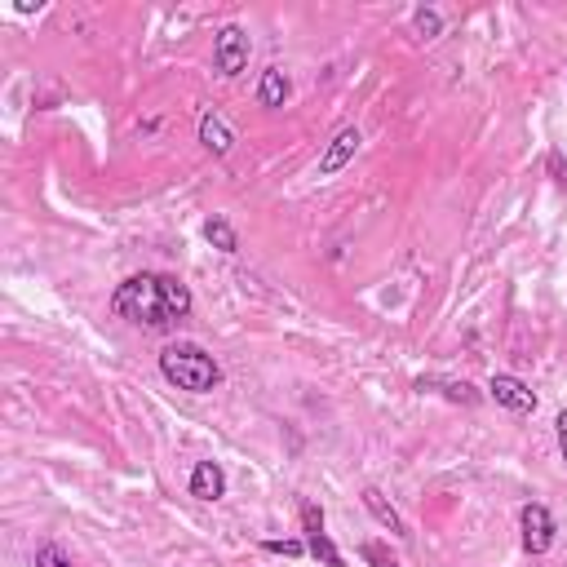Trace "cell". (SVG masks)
Segmentation results:
<instances>
[{"label":"cell","mask_w":567,"mask_h":567,"mask_svg":"<svg viewBox=\"0 0 567 567\" xmlns=\"http://www.w3.org/2000/svg\"><path fill=\"white\" fill-rule=\"evenodd\" d=\"M550 169L559 173V182H563V187H567V169H563V160H559V156H550Z\"/></svg>","instance_id":"cell-19"},{"label":"cell","mask_w":567,"mask_h":567,"mask_svg":"<svg viewBox=\"0 0 567 567\" xmlns=\"http://www.w3.org/2000/svg\"><path fill=\"white\" fill-rule=\"evenodd\" d=\"M302 532H306V550L315 554L324 567H346V559H342V550L333 545V536L324 532V510H319L315 501H302Z\"/></svg>","instance_id":"cell-5"},{"label":"cell","mask_w":567,"mask_h":567,"mask_svg":"<svg viewBox=\"0 0 567 567\" xmlns=\"http://www.w3.org/2000/svg\"><path fill=\"white\" fill-rule=\"evenodd\" d=\"M417 390H421V395L430 390V395H443L448 404H466V408H474L483 399L474 386H466V381H452V377H417Z\"/></svg>","instance_id":"cell-9"},{"label":"cell","mask_w":567,"mask_h":567,"mask_svg":"<svg viewBox=\"0 0 567 567\" xmlns=\"http://www.w3.org/2000/svg\"><path fill=\"white\" fill-rule=\"evenodd\" d=\"M359 554H364V559L373 563V567H404V563L395 559V554L386 550V545H377V541H368V545H364V550H359Z\"/></svg>","instance_id":"cell-16"},{"label":"cell","mask_w":567,"mask_h":567,"mask_svg":"<svg viewBox=\"0 0 567 567\" xmlns=\"http://www.w3.org/2000/svg\"><path fill=\"white\" fill-rule=\"evenodd\" d=\"M262 550L266 554H284V559H302V554H311L306 550V541H293V536H288V541H262Z\"/></svg>","instance_id":"cell-15"},{"label":"cell","mask_w":567,"mask_h":567,"mask_svg":"<svg viewBox=\"0 0 567 567\" xmlns=\"http://www.w3.org/2000/svg\"><path fill=\"white\" fill-rule=\"evenodd\" d=\"M36 567H71V559L58 550V545H40V550H36Z\"/></svg>","instance_id":"cell-17"},{"label":"cell","mask_w":567,"mask_h":567,"mask_svg":"<svg viewBox=\"0 0 567 567\" xmlns=\"http://www.w3.org/2000/svg\"><path fill=\"white\" fill-rule=\"evenodd\" d=\"M160 373L169 386L187 390V395H209L222 386V364L195 342H173L160 350Z\"/></svg>","instance_id":"cell-2"},{"label":"cell","mask_w":567,"mask_h":567,"mask_svg":"<svg viewBox=\"0 0 567 567\" xmlns=\"http://www.w3.org/2000/svg\"><path fill=\"white\" fill-rule=\"evenodd\" d=\"M249 54H253V40L240 23H226L218 36H213V71L222 80H235L244 67H249Z\"/></svg>","instance_id":"cell-3"},{"label":"cell","mask_w":567,"mask_h":567,"mask_svg":"<svg viewBox=\"0 0 567 567\" xmlns=\"http://www.w3.org/2000/svg\"><path fill=\"white\" fill-rule=\"evenodd\" d=\"M364 505H368V514H373V519H377V523H381V528H386L390 536H399V541H404V536H408L404 514H399L395 505H390L386 497H381L377 488H364Z\"/></svg>","instance_id":"cell-12"},{"label":"cell","mask_w":567,"mask_h":567,"mask_svg":"<svg viewBox=\"0 0 567 567\" xmlns=\"http://www.w3.org/2000/svg\"><path fill=\"white\" fill-rule=\"evenodd\" d=\"M488 395L497 399L501 408H510V412H519V417H528V412H536V395H532V386L523 377H514V373H497L488 381Z\"/></svg>","instance_id":"cell-6"},{"label":"cell","mask_w":567,"mask_h":567,"mask_svg":"<svg viewBox=\"0 0 567 567\" xmlns=\"http://www.w3.org/2000/svg\"><path fill=\"white\" fill-rule=\"evenodd\" d=\"M519 528H523V550H528L532 559H541V554L554 550V536H559V528H554V514L545 510L541 501H528V505H523Z\"/></svg>","instance_id":"cell-4"},{"label":"cell","mask_w":567,"mask_h":567,"mask_svg":"<svg viewBox=\"0 0 567 567\" xmlns=\"http://www.w3.org/2000/svg\"><path fill=\"white\" fill-rule=\"evenodd\" d=\"M191 288L178 275H160V271H142L129 275L125 284H116L111 293V315L125 319V324L151 328V333H169L182 319L191 315Z\"/></svg>","instance_id":"cell-1"},{"label":"cell","mask_w":567,"mask_h":567,"mask_svg":"<svg viewBox=\"0 0 567 567\" xmlns=\"http://www.w3.org/2000/svg\"><path fill=\"white\" fill-rule=\"evenodd\" d=\"M200 142H204V151H213V156H226V151L235 147V133L218 111H200Z\"/></svg>","instance_id":"cell-10"},{"label":"cell","mask_w":567,"mask_h":567,"mask_svg":"<svg viewBox=\"0 0 567 567\" xmlns=\"http://www.w3.org/2000/svg\"><path fill=\"white\" fill-rule=\"evenodd\" d=\"M288 94H293V85H288V76L280 67H266L262 71V80H257V107H266V111H280Z\"/></svg>","instance_id":"cell-11"},{"label":"cell","mask_w":567,"mask_h":567,"mask_svg":"<svg viewBox=\"0 0 567 567\" xmlns=\"http://www.w3.org/2000/svg\"><path fill=\"white\" fill-rule=\"evenodd\" d=\"M191 497L195 501H222L226 497V474L218 461H195L191 470Z\"/></svg>","instance_id":"cell-8"},{"label":"cell","mask_w":567,"mask_h":567,"mask_svg":"<svg viewBox=\"0 0 567 567\" xmlns=\"http://www.w3.org/2000/svg\"><path fill=\"white\" fill-rule=\"evenodd\" d=\"M359 129L355 125H346V129H337L333 133V142L324 147V156H319V178H337V173L346 169L350 160H355V151H359Z\"/></svg>","instance_id":"cell-7"},{"label":"cell","mask_w":567,"mask_h":567,"mask_svg":"<svg viewBox=\"0 0 567 567\" xmlns=\"http://www.w3.org/2000/svg\"><path fill=\"white\" fill-rule=\"evenodd\" d=\"M412 32L417 36H426V40H435L443 32V18H439V9H412Z\"/></svg>","instance_id":"cell-14"},{"label":"cell","mask_w":567,"mask_h":567,"mask_svg":"<svg viewBox=\"0 0 567 567\" xmlns=\"http://www.w3.org/2000/svg\"><path fill=\"white\" fill-rule=\"evenodd\" d=\"M204 240H209L218 253H240V235H235V226L226 222L222 213H213V218L204 222Z\"/></svg>","instance_id":"cell-13"},{"label":"cell","mask_w":567,"mask_h":567,"mask_svg":"<svg viewBox=\"0 0 567 567\" xmlns=\"http://www.w3.org/2000/svg\"><path fill=\"white\" fill-rule=\"evenodd\" d=\"M554 426H559V457H563V466H567V412H559V421H554Z\"/></svg>","instance_id":"cell-18"}]
</instances>
